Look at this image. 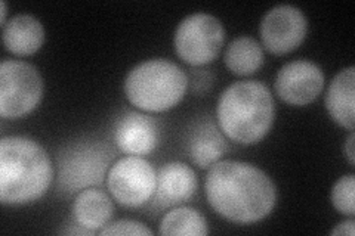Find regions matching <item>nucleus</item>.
<instances>
[{"mask_svg":"<svg viewBox=\"0 0 355 236\" xmlns=\"http://www.w3.org/2000/svg\"><path fill=\"white\" fill-rule=\"evenodd\" d=\"M53 181V165L43 146L24 136L0 140V202L26 206L40 199Z\"/></svg>","mask_w":355,"mask_h":236,"instance_id":"nucleus-2","label":"nucleus"},{"mask_svg":"<svg viewBox=\"0 0 355 236\" xmlns=\"http://www.w3.org/2000/svg\"><path fill=\"white\" fill-rule=\"evenodd\" d=\"M157 173L154 167L138 155H129L116 161L107 174V186L119 204L137 208L154 197Z\"/></svg>","mask_w":355,"mask_h":236,"instance_id":"nucleus-8","label":"nucleus"},{"mask_svg":"<svg viewBox=\"0 0 355 236\" xmlns=\"http://www.w3.org/2000/svg\"><path fill=\"white\" fill-rule=\"evenodd\" d=\"M0 24H2V27L6 24V14H8V5H6V2L5 0H2V2H0Z\"/></svg>","mask_w":355,"mask_h":236,"instance_id":"nucleus-23","label":"nucleus"},{"mask_svg":"<svg viewBox=\"0 0 355 236\" xmlns=\"http://www.w3.org/2000/svg\"><path fill=\"white\" fill-rule=\"evenodd\" d=\"M224 62L227 69L236 75L246 77L254 74L263 65L262 44L249 36L237 37L228 44Z\"/></svg>","mask_w":355,"mask_h":236,"instance_id":"nucleus-17","label":"nucleus"},{"mask_svg":"<svg viewBox=\"0 0 355 236\" xmlns=\"http://www.w3.org/2000/svg\"><path fill=\"white\" fill-rule=\"evenodd\" d=\"M159 232L166 236H206L209 228L202 212L191 207H176L166 212Z\"/></svg>","mask_w":355,"mask_h":236,"instance_id":"nucleus-18","label":"nucleus"},{"mask_svg":"<svg viewBox=\"0 0 355 236\" xmlns=\"http://www.w3.org/2000/svg\"><path fill=\"white\" fill-rule=\"evenodd\" d=\"M205 190L215 212L239 224L263 220L277 202L272 179L253 164L234 160L218 161L209 168Z\"/></svg>","mask_w":355,"mask_h":236,"instance_id":"nucleus-1","label":"nucleus"},{"mask_svg":"<svg viewBox=\"0 0 355 236\" xmlns=\"http://www.w3.org/2000/svg\"><path fill=\"white\" fill-rule=\"evenodd\" d=\"M114 156V149L104 142L82 140L67 146L58 154V190L65 195H74L99 186Z\"/></svg>","mask_w":355,"mask_h":236,"instance_id":"nucleus-5","label":"nucleus"},{"mask_svg":"<svg viewBox=\"0 0 355 236\" xmlns=\"http://www.w3.org/2000/svg\"><path fill=\"white\" fill-rule=\"evenodd\" d=\"M355 69L349 66L333 78L326 93V109L331 120L347 130L355 127Z\"/></svg>","mask_w":355,"mask_h":236,"instance_id":"nucleus-13","label":"nucleus"},{"mask_svg":"<svg viewBox=\"0 0 355 236\" xmlns=\"http://www.w3.org/2000/svg\"><path fill=\"white\" fill-rule=\"evenodd\" d=\"M355 140V134H354V130L349 133V136H348V139H347V143H345V152H347V158H348V161H349V164L354 167V164H355V151H354V142Z\"/></svg>","mask_w":355,"mask_h":236,"instance_id":"nucleus-22","label":"nucleus"},{"mask_svg":"<svg viewBox=\"0 0 355 236\" xmlns=\"http://www.w3.org/2000/svg\"><path fill=\"white\" fill-rule=\"evenodd\" d=\"M197 190V176L190 165L172 161L164 164L157 173L154 206L169 208L190 201Z\"/></svg>","mask_w":355,"mask_h":236,"instance_id":"nucleus-12","label":"nucleus"},{"mask_svg":"<svg viewBox=\"0 0 355 236\" xmlns=\"http://www.w3.org/2000/svg\"><path fill=\"white\" fill-rule=\"evenodd\" d=\"M2 39L8 52L17 56H30L43 46L44 28L36 17L18 14L2 27Z\"/></svg>","mask_w":355,"mask_h":236,"instance_id":"nucleus-14","label":"nucleus"},{"mask_svg":"<svg viewBox=\"0 0 355 236\" xmlns=\"http://www.w3.org/2000/svg\"><path fill=\"white\" fill-rule=\"evenodd\" d=\"M188 77L175 62L155 58L141 62L129 71L125 93L129 102L146 112H164L185 96Z\"/></svg>","mask_w":355,"mask_h":236,"instance_id":"nucleus-4","label":"nucleus"},{"mask_svg":"<svg viewBox=\"0 0 355 236\" xmlns=\"http://www.w3.org/2000/svg\"><path fill=\"white\" fill-rule=\"evenodd\" d=\"M114 142L129 155H148L159 145L157 122L141 112H126L116 122Z\"/></svg>","mask_w":355,"mask_h":236,"instance_id":"nucleus-11","label":"nucleus"},{"mask_svg":"<svg viewBox=\"0 0 355 236\" xmlns=\"http://www.w3.org/2000/svg\"><path fill=\"white\" fill-rule=\"evenodd\" d=\"M225 43V28L210 14L197 12L184 18L173 36L175 52L193 66L214 62Z\"/></svg>","mask_w":355,"mask_h":236,"instance_id":"nucleus-7","label":"nucleus"},{"mask_svg":"<svg viewBox=\"0 0 355 236\" xmlns=\"http://www.w3.org/2000/svg\"><path fill=\"white\" fill-rule=\"evenodd\" d=\"M216 118L220 131L230 140L257 145L272 127L275 118L272 93L257 80L237 82L219 96Z\"/></svg>","mask_w":355,"mask_h":236,"instance_id":"nucleus-3","label":"nucleus"},{"mask_svg":"<svg viewBox=\"0 0 355 236\" xmlns=\"http://www.w3.org/2000/svg\"><path fill=\"white\" fill-rule=\"evenodd\" d=\"M330 235L338 236V235H345V236H354L355 235V221L352 219L339 223L338 226L330 232Z\"/></svg>","mask_w":355,"mask_h":236,"instance_id":"nucleus-21","label":"nucleus"},{"mask_svg":"<svg viewBox=\"0 0 355 236\" xmlns=\"http://www.w3.org/2000/svg\"><path fill=\"white\" fill-rule=\"evenodd\" d=\"M73 215L77 226L91 232H99L114 215V204L103 190L89 188L77 194L73 204Z\"/></svg>","mask_w":355,"mask_h":236,"instance_id":"nucleus-16","label":"nucleus"},{"mask_svg":"<svg viewBox=\"0 0 355 236\" xmlns=\"http://www.w3.org/2000/svg\"><path fill=\"white\" fill-rule=\"evenodd\" d=\"M224 133L210 118L196 122L188 139V152L200 168L215 165L227 151Z\"/></svg>","mask_w":355,"mask_h":236,"instance_id":"nucleus-15","label":"nucleus"},{"mask_svg":"<svg viewBox=\"0 0 355 236\" xmlns=\"http://www.w3.org/2000/svg\"><path fill=\"white\" fill-rule=\"evenodd\" d=\"M355 176L340 177L331 189V204L339 212L349 217L355 215Z\"/></svg>","mask_w":355,"mask_h":236,"instance_id":"nucleus-19","label":"nucleus"},{"mask_svg":"<svg viewBox=\"0 0 355 236\" xmlns=\"http://www.w3.org/2000/svg\"><path fill=\"white\" fill-rule=\"evenodd\" d=\"M43 96V78L35 65L5 60L0 65V116L21 118L35 111Z\"/></svg>","mask_w":355,"mask_h":236,"instance_id":"nucleus-6","label":"nucleus"},{"mask_svg":"<svg viewBox=\"0 0 355 236\" xmlns=\"http://www.w3.org/2000/svg\"><path fill=\"white\" fill-rule=\"evenodd\" d=\"M275 92L283 102L305 107L320 96L324 87V73L314 62L296 60L282 66L275 77Z\"/></svg>","mask_w":355,"mask_h":236,"instance_id":"nucleus-10","label":"nucleus"},{"mask_svg":"<svg viewBox=\"0 0 355 236\" xmlns=\"http://www.w3.org/2000/svg\"><path fill=\"white\" fill-rule=\"evenodd\" d=\"M262 46L274 55H286L304 43L308 21L299 8L279 5L266 12L259 26Z\"/></svg>","mask_w":355,"mask_h":236,"instance_id":"nucleus-9","label":"nucleus"},{"mask_svg":"<svg viewBox=\"0 0 355 236\" xmlns=\"http://www.w3.org/2000/svg\"><path fill=\"white\" fill-rule=\"evenodd\" d=\"M101 236H111V235H133V236H151L153 232L148 229L146 224L133 220H119L114 223H108L105 228L98 232Z\"/></svg>","mask_w":355,"mask_h":236,"instance_id":"nucleus-20","label":"nucleus"}]
</instances>
